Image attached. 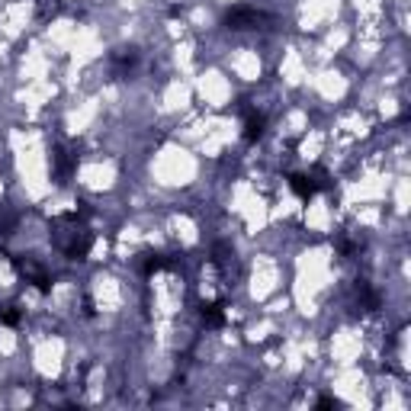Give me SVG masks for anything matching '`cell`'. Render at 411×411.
Returning <instances> with one entry per match:
<instances>
[{"label": "cell", "mask_w": 411, "mask_h": 411, "mask_svg": "<svg viewBox=\"0 0 411 411\" xmlns=\"http://www.w3.org/2000/svg\"><path fill=\"white\" fill-rule=\"evenodd\" d=\"M290 187H292V193H296L299 199H312L315 193L328 190V187H331V180H328L325 170H312V174H292L290 177Z\"/></svg>", "instance_id": "obj_1"}, {"label": "cell", "mask_w": 411, "mask_h": 411, "mask_svg": "<svg viewBox=\"0 0 411 411\" xmlns=\"http://www.w3.org/2000/svg\"><path fill=\"white\" fill-rule=\"evenodd\" d=\"M225 23H229L231 29H257L260 23H270V16L257 7H235L225 16Z\"/></svg>", "instance_id": "obj_2"}, {"label": "cell", "mask_w": 411, "mask_h": 411, "mask_svg": "<svg viewBox=\"0 0 411 411\" xmlns=\"http://www.w3.org/2000/svg\"><path fill=\"white\" fill-rule=\"evenodd\" d=\"M16 267H20V274H23L26 280H29L32 286H36V290H42V292L48 290V283H52V276H48V274H46V270H42L39 264H32V260H26V264H23V260H16Z\"/></svg>", "instance_id": "obj_3"}, {"label": "cell", "mask_w": 411, "mask_h": 411, "mask_svg": "<svg viewBox=\"0 0 411 411\" xmlns=\"http://www.w3.org/2000/svg\"><path fill=\"white\" fill-rule=\"evenodd\" d=\"M71 170H74V154L68 151H55V174H58L61 183H68Z\"/></svg>", "instance_id": "obj_4"}, {"label": "cell", "mask_w": 411, "mask_h": 411, "mask_svg": "<svg viewBox=\"0 0 411 411\" xmlns=\"http://www.w3.org/2000/svg\"><path fill=\"white\" fill-rule=\"evenodd\" d=\"M260 135H264V116L248 113V119H244V138H248V142H257Z\"/></svg>", "instance_id": "obj_5"}, {"label": "cell", "mask_w": 411, "mask_h": 411, "mask_svg": "<svg viewBox=\"0 0 411 411\" xmlns=\"http://www.w3.org/2000/svg\"><path fill=\"white\" fill-rule=\"evenodd\" d=\"M203 321H206V325H213V328H219L222 321H225V315H222V305L219 302L203 305Z\"/></svg>", "instance_id": "obj_6"}, {"label": "cell", "mask_w": 411, "mask_h": 411, "mask_svg": "<svg viewBox=\"0 0 411 411\" xmlns=\"http://www.w3.org/2000/svg\"><path fill=\"white\" fill-rule=\"evenodd\" d=\"M360 299H363V305H366V309H370V312H373L376 305H379V299H376V292L370 290L366 283H363V286H360Z\"/></svg>", "instance_id": "obj_7"}, {"label": "cell", "mask_w": 411, "mask_h": 411, "mask_svg": "<svg viewBox=\"0 0 411 411\" xmlns=\"http://www.w3.org/2000/svg\"><path fill=\"white\" fill-rule=\"evenodd\" d=\"M164 267H170V260H168V257H161V254H158V257H148V260H145V274L164 270Z\"/></svg>", "instance_id": "obj_8"}, {"label": "cell", "mask_w": 411, "mask_h": 411, "mask_svg": "<svg viewBox=\"0 0 411 411\" xmlns=\"http://www.w3.org/2000/svg\"><path fill=\"white\" fill-rule=\"evenodd\" d=\"M16 321H20V312H13V309H10V312H4V325H10V328H13Z\"/></svg>", "instance_id": "obj_9"}]
</instances>
